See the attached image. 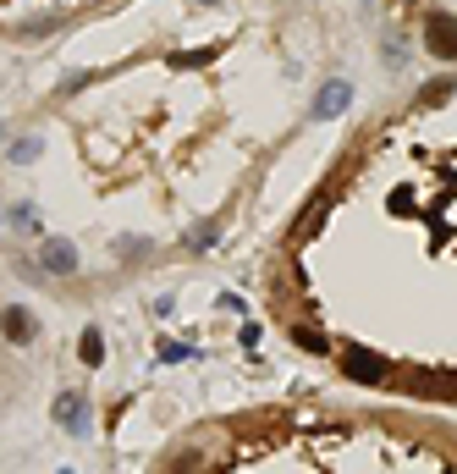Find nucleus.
Returning a JSON list of instances; mask_svg holds the SVG:
<instances>
[{"label":"nucleus","mask_w":457,"mask_h":474,"mask_svg":"<svg viewBox=\"0 0 457 474\" xmlns=\"http://www.w3.org/2000/svg\"><path fill=\"white\" fill-rule=\"evenodd\" d=\"M424 50L436 61H457V17L452 12H424Z\"/></svg>","instance_id":"nucleus-1"},{"label":"nucleus","mask_w":457,"mask_h":474,"mask_svg":"<svg viewBox=\"0 0 457 474\" xmlns=\"http://www.w3.org/2000/svg\"><path fill=\"white\" fill-rule=\"evenodd\" d=\"M353 105V83L347 78H331L320 94H314V105H309V121H337L342 111Z\"/></svg>","instance_id":"nucleus-2"},{"label":"nucleus","mask_w":457,"mask_h":474,"mask_svg":"<svg viewBox=\"0 0 457 474\" xmlns=\"http://www.w3.org/2000/svg\"><path fill=\"white\" fill-rule=\"evenodd\" d=\"M39 265H45L50 276H72V270H78V248H72L67 237H39Z\"/></svg>","instance_id":"nucleus-3"},{"label":"nucleus","mask_w":457,"mask_h":474,"mask_svg":"<svg viewBox=\"0 0 457 474\" xmlns=\"http://www.w3.org/2000/svg\"><path fill=\"white\" fill-rule=\"evenodd\" d=\"M0 331H6V342H34V314L22 304H6L0 309Z\"/></svg>","instance_id":"nucleus-4"},{"label":"nucleus","mask_w":457,"mask_h":474,"mask_svg":"<svg viewBox=\"0 0 457 474\" xmlns=\"http://www.w3.org/2000/svg\"><path fill=\"white\" fill-rule=\"evenodd\" d=\"M452 88H457V78H430V83H424V88H419V100H413V105H424V111H430V105H441V100H452Z\"/></svg>","instance_id":"nucleus-5"},{"label":"nucleus","mask_w":457,"mask_h":474,"mask_svg":"<svg viewBox=\"0 0 457 474\" xmlns=\"http://www.w3.org/2000/svg\"><path fill=\"white\" fill-rule=\"evenodd\" d=\"M39 149H45V138H34V133L17 138V144H12V166H34V161H39Z\"/></svg>","instance_id":"nucleus-6"},{"label":"nucleus","mask_w":457,"mask_h":474,"mask_svg":"<svg viewBox=\"0 0 457 474\" xmlns=\"http://www.w3.org/2000/svg\"><path fill=\"white\" fill-rule=\"evenodd\" d=\"M78 353H83V364H100V359H105V342H100V331H83Z\"/></svg>","instance_id":"nucleus-7"},{"label":"nucleus","mask_w":457,"mask_h":474,"mask_svg":"<svg viewBox=\"0 0 457 474\" xmlns=\"http://www.w3.org/2000/svg\"><path fill=\"white\" fill-rule=\"evenodd\" d=\"M17 227L39 237V210H34V204H17Z\"/></svg>","instance_id":"nucleus-8"},{"label":"nucleus","mask_w":457,"mask_h":474,"mask_svg":"<svg viewBox=\"0 0 457 474\" xmlns=\"http://www.w3.org/2000/svg\"><path fill=\"white\" fill-rule=\"evenodd\" d=\"M204 6H215V0H204Z\"/></svg>","instance_id":"nucleus-9"},{"label":"nucleus","mask_w":457,"mask_h":474,"mask_svg":"<svg viewBox=\"0 0 457 474\" xmlns=\"http://www.w3.org/2000/svg\"><path fill=\"white\" fill-rule=\"evenodd\" d=\"M413 6H419V0H413Z\"/></svg>","instance_id":"nucleus-10"}]
</instances>
